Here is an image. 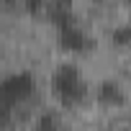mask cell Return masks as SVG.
<instances>
[{
    "label": "cell",
    "mask_w": 131,
    "mask_h": 131,
    "mask_svg": "<svg viewBox=\"0 0 131 131\" xmlns=\"http://www.w3.org/2000/svg\"><path fill=\"white\" fill-rule=\"evenodd\" d=\"M51 90L64 108H77L88 100V82L75 62H62L51 75Z\"/></svg>",
    "instance_id": "6da1fadb"
},
{
    "label": "cell",
    "mask_w": 131,
    "mask_h": 131,
    "mask_svg": "<svg viewBox=\"0 0 131 131\" xmlns=\"http://www.w3.org/2000/svg\"><path fill=\"white\" fill-rule=\"evenodd\" d=\"M57 41H59V49L67 51V54H85L90 49V39L88 34L80 28V23H70L64 28H57Z\"/></svg>",
    "instance_id": "3957f363"
},
{
    "label": "cell",
    "mask_w": 131,
    "mask_h": 131,
    "mask_svg": "<svg viewBox=\"0 0 131 131\" xmlns=\"http://www.w3.org/2000/svg\"><path fill=\"white\" fill-rule=\"evenodd\" d=\"M34 131H62V123H59V116L54 111H44L39 118H36V126Z\"/></svg>",
    "instance_id": "8992f818"
},
{
    "label": "cell",
    "mask_w": 131,
    "mask_h": 131,
    "mask_svg": "<svg viewBox=\"0 0 131 131\" xmlns=\"http://www.w3.org/2000/svg\"><path fill=\"white\" fill-rule=\"evenodd\" d=\"M44 16L49 18V23L54 28H64V26H70V23H77L72 0H49L46 8H44Z\"/></svg>",
    "instance_id": "277c9868"
},
{
    "label": "cell",
    "mask_w": 131,
    "mask_h": 131,
    "mask_svg": "<svg viewBox=\"0 0 131 131\" xmlns=\"http://www.w3.org/2000/svg\"><path fill=\"white\" fill-rule=\"evenodd\" d=\"M36 82H34V75L31 72H16V75H8L3 82H0V98L8 108L23 103L31 93H34Z\"/></svg>",
    "instance_id": "7a4b0ae2"
},
{
    "label": "cell",
    "mask_w": 131,
    "mask_h": 131,
    "mask_svg": "<svg viewBox=\"0 0 131 131\" xmlns=\"http://www.w3.org/2000/svg\"><path fill=\"white\" fill-rule=\"evenodd\" d=\"M8 113H10V108L3 103V98H0V131H3V123L8 121Z\"/></svg>",
    "instance_id": "9c48e42d"
},
{
    "label": "cell",
    "mask_w": 131,
    "mask_h": 131,
    "mask_svg": "<svg viewBox=\"0 0 131 131\" xmlns=\"http://www.w3.org/2000/svg\"><path fill=\"white\" fill-rule=\"evenodd\" d=\"M49 0H23V8L28 16H44V8H46Z\"/></svg>",
    "instance_id": "ba28073f"
},
{
    "label": "cell",
    "mask_w": 131,
    "mask_h": 131,
    "mask_svg": "<svg viewBox=\"0 0 131 131\" xmlns=\"http://www.w3.org/2000/svg\"><path fill=\"white\" fill-rule=\"evenodd\" d=\"M95 98H98V103L105 105V108H118V105L126 103V93H123V88H121L116 80H103V82L98 85Z\"/></svg>",
    "instance_id": "5b68a950"
},
{
    "label": "cell",
    "mask_w": 131,
    "mask_h": 131,
    "mask_svg": "<svg viewBox=\"0 0 131 131\" xmlns=\"http://www.w3.org/2000/svg\"><path fill=\"white\" fill-rule=\"evenodd\" d=\"M111 41L116 44V46H128L131 44V28L126 26V23H121V26H116L113 31H111Z\"/></svg>",
    "instance_id": "52a82bcc"
}]
</instances>
